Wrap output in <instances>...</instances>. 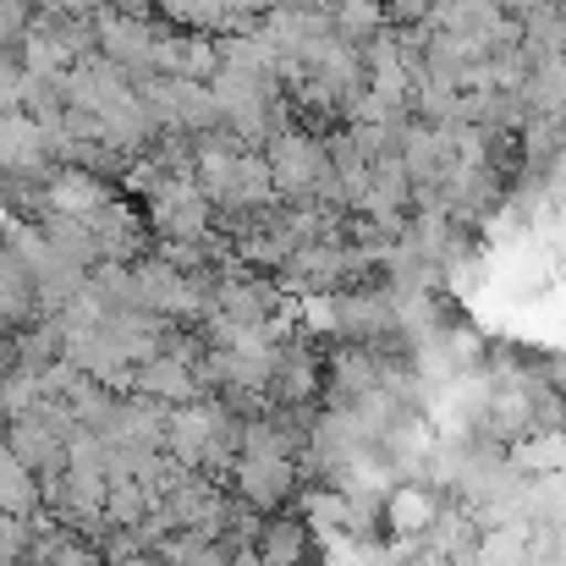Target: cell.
I'll use <instances>...</instances> for the list:
<instances>
[{"mask_svg":"<svg viewBox=\"0 0 566 566\" xmlns=\"http://www.w3.org/2000/svg\"><path fill=\"white\" fill-rule=\"evenodd\" d=\"M248 556L259 566H319L325 562V534L308 517V506H281V512H253L248 528Z\"/></svg>","mask_w":566,"mask_h":566,"instance_id":"cell-1","label":"cell"},{"mask_svg":"<svg viewBox=\"0 0 566 566\" xmlns=\"http://www.w3.org/2000/svg\"><path fill=\"white\" fill-rule=\"evenodd\" d=\"M231 495L248 506V512H281V506H297L303 490H308V468L297 457H259V451H242L231 462Z\"/></svg>","mask_w":566,"mask_h":566,"instance_id":"cell-2","label":"cell"},{"mask_svg":"<svg viewBox=\"0 0 566 566\" xmlns=\"http://www.w3.org/2000/svg\"><path fill=\"white\" fill-rule=\"evenodd\" d=\"M0 512L50 517V484H44V473H33L6 440H0Z\"/></svg>","mask_w":566,"mask_h":566,"instance_id":"cell-3","label":"cell"},{"mask_svg":"<svg viewBox=\"0 0 566 566\" xmlns=\"http://www.w3.org/2000/svg\"><path fill=\"white\" fill-rule=\"evenodd\" d=\"M44 517H22V512H0V566H28L33 562V539H39Z\"/></svg>","mask_w":566,"mask_h":566,"instance_id":"cell-4","label":"cell"},{"mask_svg":"<svg viewBox=\"0 0 566 566\" xmlns=\"http://www.w3.org/2000/svg\"><path fill=\"white\" fill-rule=\"evenodd\" d=\"M379 11H385V28H429L440 0H379Z\"/></svg>","mask_w":566,"mask_h":566,"instance_id":"cell-5","label":"cell"}]
</instances>
